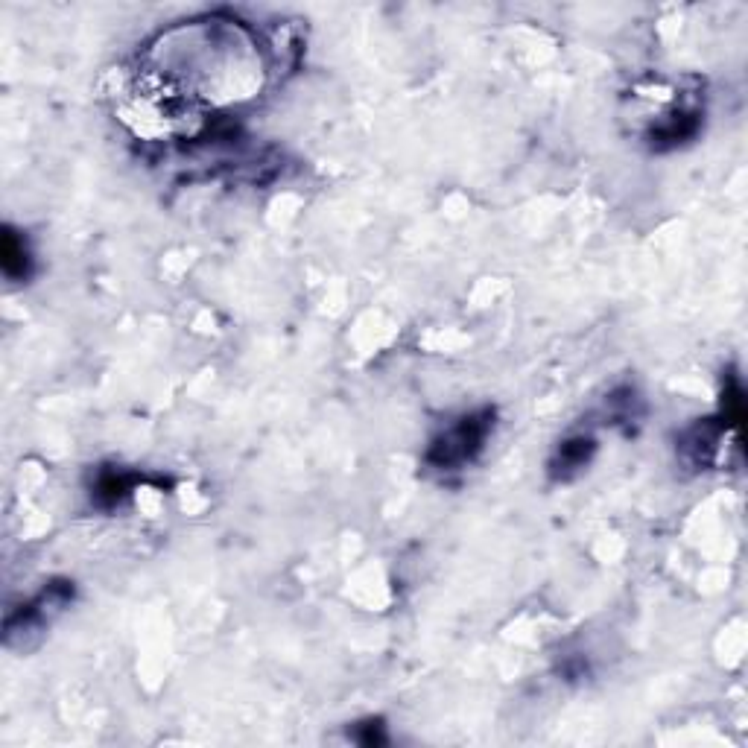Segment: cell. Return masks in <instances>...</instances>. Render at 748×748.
I'll return each instance as SVG.
<instances>
[{
	"label": "cell",
	"mask_w": 748,
	"mask_h": 748,
	"mask_svg": "<svg viewBox=\"0 0 748 748\" xmlns=\"http://www.w3.org/2000/svg\"><path fill=\"white\" fill-rule=\"evenodd\" d=\"M261 41L237 21L187 24L152 44L141 62L135 100L150 123L196 126L255 97L263 85Z\"/></svg>",
	"instance_id": "obj_1"
},
{
	"label": "cell",
	"mask_w": 748,
	"mask_h": 748,
	"mask_svg": "<svg viewBox=\"0 0 748 748\" xmlns=\"http://www.w3.org/2000/svg\"><path fill=\"white\" fill-rule=\"evenodd\" d=\"M491 427H494V412L491 410L462 415L456 424H450L442 436L433 439V445L427 450V465L436 468V471H459V468H465L483 450Z\"/></svg>",
	"instance_id": "obj_2"
},
{
	"label": "cell",
	"mask_w": 748,
	"mask_h": 748,
	"mask_svg": "<svg viewBox=\"0 0 748 748\" xmlns=\"http://www.w3.org/2000/svg\"><path fill=\"white\" fill-rule=\"evenodd\" d=\"M591 453H594V439L591 436H573V439H567L561 445L550 468H553L556 477L567 480V477H573L576 471H582L591 462Z\"/></svg>",
	"instance_id": "obj_3"
},
{
	"label": "cell",
	"mask_w": 748,
	"mask_h": 748,
	"mask_svg": "<svg viewBox=\"0 0 748 748\" xmlns=\"http://www.w3.org/2000/svg\"><path fill=\"white\" fill-rule=\"evenodd\" d=\"M0 263H3V272L9 281H21L30 275V252H27V243L12 231L6 228L3 231V249H0Z\"/></svg>",
	"instance_id": "obj_4"
},
{
	"label": "cell",
	"mask_w": 748,
	"mask_h": 748,
	"mask_svg": "<svg viewBox=\"0 0 748 748\" xmlns=\"http://www.w3.org/2000/svg\"><path fill=\"white\" fill-rule=\"evenodd\" d=\"M126 494H129V483H126L123 474H117V471L100 474L97 488H94V497H97L100 506H117Z\"/></svg>",
	"instance_id": "obj_5"
}]
</instances>
